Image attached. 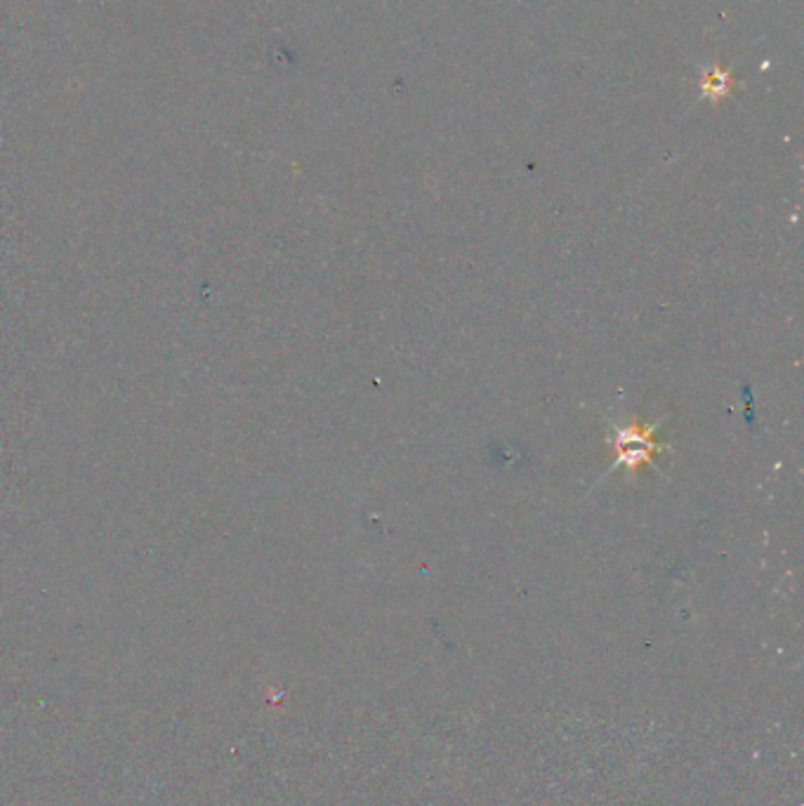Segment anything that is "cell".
<instances>
[{"label": "cell", "instance_id": "6da1fadb", "mask_svg": "<svg viewBox=\"0 0 804 806\" xmlns=\"http://www.w3.org/2000/svg\"><path fill=\"white\" fill-rule=\"evenodd\" d=\"M656 427L658 424L644 427L639 422H632L625 430L615 431V438L608 441V446L614 448L615 465H625L630 472H637L644 465H651L653 455L665 451V446L653 438Z\"/></svg>", "mask_w": 804, "mask_h": 806}]
</instances>
